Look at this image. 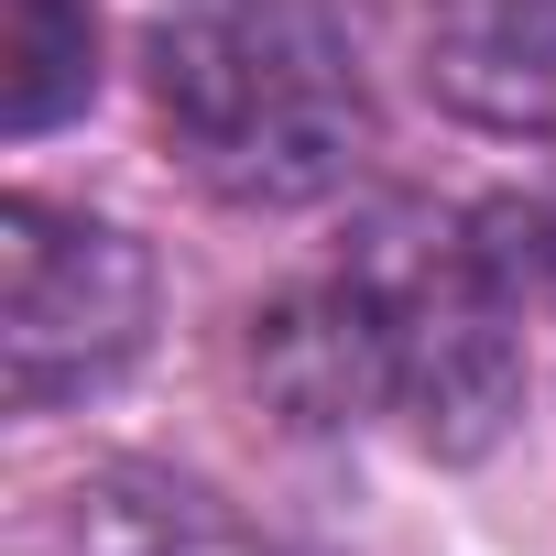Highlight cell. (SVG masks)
<instances>
[{
  "mask_svg": "<svg viewBox=\"0 0 556 556\" xmlns=\"http://www.w3.org/2000/svg\"><path fill=\"white\" fill-rule=\"evenodd\" d=\"M142 66L164 142L229 207H306L371 142L361 55L317 0H153Z\"/></svg>",
  "mask_w": 556,
  "mask_h": 556,
  "instance_id": "cell-1",
  "label": "cell"
},
{
  "mask_svg": "<svg viewBox=\"0 0 556 556\" xmlns=\"http://www.w3.org/2000/svg\"><path fill=\"white\" fill-rule=\"evenodd\" d=\"M328 295L350 317V361H361V404L393 415L415 447L437 458H480L513 404H523V273L502 262V240H480L469 218L437 207H382Z\"/></svg>",
  "mask_w": 556,
  "mask_h": 556,
  "instance_id": "cell-2",
  "label": "cell"
},
{
  "mask_svg": "<svg viewBox=\"0 0 556 556\" xmlns=\"http://www.w3.org/2000/svg\"><path fill=\"white\" fill-rule=\"evenodd\" d=\"M153 328V262L131 229L12 197L0 207V361L12 404L45 415L66 393H99Z\"/></svg>",
  "mask_w": 556,
  "mask_h": 556,
  "instance_id": "cell-3",
  "label": "cell"
},
{
  "mask_svg": "<svg viewBox=\"0 0 556 556\" xmlns=\"http://www.w3.org/2000/svg\"><path fill=\"white\" fill-rule=\"evenodd\" d=\"M426 77L502 142H556V0H426Z\"/></svg>",
  "mask_w": 556,
  "mask_h": 556,
  "instance_id": "cell-4",
  "label": "cell"
},
{
  "mask_svg": "<svg viewBox=\"0 0 556 556\" xmlns=\"http://www.w3.org/2000/svg\"><path fill=\"white\" fill-rule=\"evenodd\" d=\"M66 545L77 556H262L251 523L175 469H99L66 502Z\"/></svg>",
  "mask_w": 556,
  "mask_h": 556,
  "instance_id": "cell-5",
  "label": "cell"
},
{
  "mask_svg": "<svg viewBox=\"0 0 556 556\" xmlns=\"http://www.w3.org/2000/svg\"><path fill=\"white\" fill-rule=\"evenodd\" d=\"M88 88H99V23H88V0H12V66H0L12 131H55Z\"/></svg>",
  "mask_w": 556,
  "mask_h": 556,
  "instance_id": "cell-6",
  "label": "cell"
},
{
  "mask_svg": "<svg viewBox=\"0 0 556 556\" xmlns=\"http://www.w3.org/2000/svg\"><path fill=\"white\" fill-rule=\"evenodd\" d=\"M513 229H523V240H502V262H513V273L534 262L545 285H556V197H534V207H513Z\"/></svg>",
  "mask_w": 556,
  "mask_h": 556,
  "instance_id": "cell-7",
  "label": "cell"
}]
</instances>
